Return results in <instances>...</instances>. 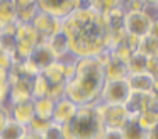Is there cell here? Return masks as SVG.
Here are the masks:
<instances>
[{"label": "cell", "instance_id": "cell-8", "mask_svg": "<svg viewBox=\"0 0 158 139\" xmlns=\"http://www.w3.org/2000/svg\"><path fill=\"white\" fill-rule=\"evenodd\" d=\"M27 132H29L27 125L9 119V122L0 132V139H26Z\"/></svg>", "mask_w": 158, "mask_h": 139}, {"label": "cell", "instance_id": "cell-6", "mask_svg": "<svg viewBox=\"0 0 158 139\" xmlns=\"http://www.w3.org/2000/svg\"><path fill=\"white\" fill-rule=\"evenodd\" d=\"M9 117H10L12 121H15V122H21V124H24V125H29L36 117L32 100L9 105Z\"/></svg>", "mask_w": 158, "mask_h": 139}, {"label": "cell", "instance_id": "cell-13", "mask_svg": "<svg viewBox=\"0 0 158 139\" xmlns=\"http://www.w3.org/2000/svg\"><path fill=\"white\" fill-rule=\"evenodd\" d=\"M26 139H41V136L36 134V132H31V131H29L27 136H26Z\"/></svg>", "mask_w": 158, "mask_h": 139}, {"label": "cell", "instance_id": "cell-14", "mask_svg": "<svg viewBox=\"0 0 158 139\" xmlns=\"http://www.w3.org/2000/svg\"><path fill=\"white\" fill-rule=\"evenodd\" d=\"M2 29H4V26H2V24H0V31H2Z\"/></svg>", "mask_w": 158, "mask_h": 139}, {"label": "cell", "instance_id": "cell-5", "mask_svg": "<svg viewBox=\"0 0 158 139\" xmlns=\"http://www.w3.org/2000/svg\"><path fill=\"white\" fill-rule=\"evenodd\" d=\"M77 108H78V105H75L72 100H68L65 97L60 98V100L55 102V110H53L51 122H55V124L63 127V125L68 124L73 119V115L77 114Z\"/></svg>", "mask_w": 158, "mask_h": 139}, {"label": "cell", "instance_id": "cell-1", "mask_svg": "<svg viewBox=\"0 0 158 139\" xmlns=\"http://www.w3.org/2000/svg\"><path fill=\"white\" fill-rule=\"evenodd\" d=\"M104 81L102 66L83 61L78 68H73V76L65 83V98L72 100L75 105H94L97 97H100Z\"/></svg>", "mask_w": 158, "mask_h": 139}, {"label": "cell", "instance_id": "cell-11", "mask_svg": "<svg viewBox=\"0 0 158 139\" xmlns=\"http://www.w3.org/2000/svg\"><path fill=\"white\" fill-rule=\"evenodd\" d=\"M100 139H124V137H123V132L117 131V129H106Z\"/></svg>", "mask_w": 158, "mask_h": 139}, {"label": "cell", "instance_id": "cell-3", "mask_svg": "<svg viewBox=\"0 0 158 139\" xmlns=\"http://www.w3.org/2000/svg\"><path fill=\"white\" fill-rule=\"evenodd\" d=\"M100 98L107 105H126L129 100V87L126 85V81L121 80L107 81L102 87Z\"/></svg>", "mask_w": 158, "mask_h": 139}, {"label": "cell", "instance_id": "cell-2", "mask_svg": "<svg viewBox=\"0 0 158 139\" xmlns=\"http://www.w3.org/2000/svg\"><path fill=\"white\" fill-rule=\"evenodd\" d=\"M106 131L95 105H80L68 124L63 125L65 139H100Z\"/></svg>", "mask_w": 158, "mask_h": 139}, {"label": "cell", "instance_id": "cell-12", "mask_svg": "<svg viewBox=\"0 0 158 139\" xmlns=\"http://www.w3.org/2000/svg\"><path fill=\"white\" fill-rule=\"evenodd\" d=\"M9 108L5 107H0V132H2V129L5 127V124L9 122Z\"/></svg>", "mask_w": 158, "mask_h": 139}, {"label": "cell", "instance_id": "cell-7", "mask_svg": "<svg viewBox=\"0 0 158 139\" xmlns=\"http://www.w3.org/2000/svg\"><path fill=\"white\" fill-rule=\"evenodd\" d=\"M55 102H56V100H53V98H49V97L32 98L36 117H38V119H43V121H51L53 110H55Z\"/></svg>", "mask_w": 158, "mask_h": 139}, {"label": "cell", "instance_id": "cell-4", "mask_svg": "<svg viewBox=\"0 0 158 139\" xmlns=\"http://www.w3.org/2000/svg\"><path fill=\"white\" fill-rule=\"evenodd\" d=\"M73 3L75 0H36L39 12L49 14V15L61 19V17H68L70 14H73Z\"/></svg>", "mask_w": 158, "mask_h": 139}, {"label": "cell", "instance_id": "cell-10", "mask_svg": "<svg viewBox=\"0 0 158 139\" xmlns=\"http://www.w3.org/2000/svg\"><path fill=\"white\" fill-rule=\"evenodd\" d=\"M39 136H41V139H65L63 127L58 124H55V122H51V124L46 127V131Z\"/></svg>", "mask_w": 158, "mask_h": 139}, {"label": "cell", "instance_id": "cell-9", "mask_svg": "<svg viewBox=\"0 0 158 139\" xmlns=\"http://www.w3.org/2000/svg\"><path fill=\"white\" fill-rule=\"evenodd\" d=\"M17 22V5L15 0H0V24L2 26H12Z\"/></svg>", "mask_w": 158, "mask_h": 139}]
</instances>
